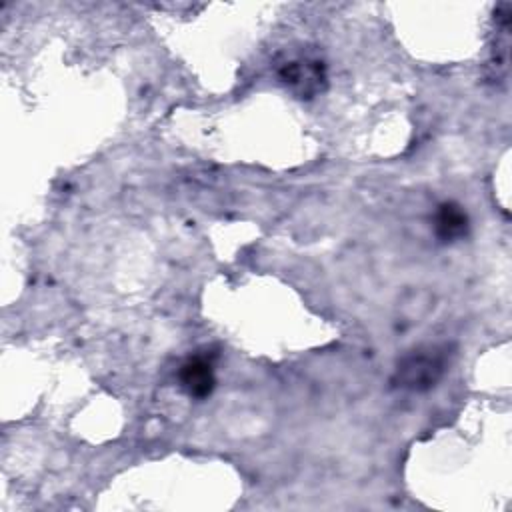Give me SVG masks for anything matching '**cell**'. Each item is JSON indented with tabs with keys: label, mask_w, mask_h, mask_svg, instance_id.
I'll use <instances>...</instances> for the list:
<instances>
[{
	"label": "cell",
	"mask_w": 512,
	"mask_h": 512,
	"mask_svg": "<svg viewBox=\"0 0 512 512\" xmlns=\"http://www.w3.org/2000/svg\"><path fill=\"white\" fill-rule=\"evenodd\" d=\"M278 76L284 84H288L294 92H298L302 98L306 96H314L324 82V66L320 60L308 58V56H298L292 60H286L280 70Z\"/></svg>",
	"instance_id": "7a4b0ae2"
},
{
	"label": "cell",
	"mask_w": 512,
	"mask_h": 512,
	"mask_svg": "<svg viewBox=\"0 0 512 512\" xmlns=\"http://www.w3.org/2000/svg\"><path fill=\"white\" fill-rule=\"evenodd\" d=\"M470 220L462 206L456 202H444L434 216V234L442 242H456L468 234Z\"/></svg>",
	"instance_id": "277c9868"
},
{
	"label": "cell",
	"mask_w": 512,
	"mask_h": 512,
	"mask_svg": "<svg viewBox=\"0 0 512 512\" xmlns=\"http://www.w3.org/2000/svg\"><path fill=\"white\" fill-rule=\"evenodd\" d=\"M178 380H180V386L186 390V394L192 398H198V400L210 396L216 386L214 368L206 356L188 358L180 366Z\"/></svg>",
	"instance_id": "3957f363"
},
{
	"label": "cell",
	"mask_w": 512,
	"mask_h": 512,
	"mask_svg": "<svg viewBox=\"0 0 512 512\" xmlns=\"http://www.w3.org/2000/svg\"><path fill=\"white\" fill-rule=\"evenodd\" d=\"M450 362V348L428 344L410 350L400 358L392 374V386L408 392H426L434 388Z\"/></svg>",
	"instance_id": "6da1fadb"
}]
</instances>
